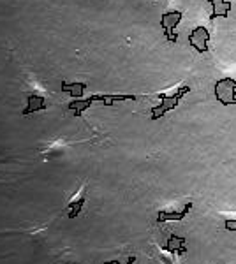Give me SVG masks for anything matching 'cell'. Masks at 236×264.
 Returning a JSON list of instances; mask_svg holds the SVG:
<instances>
[{
	"instance_id": "8",
	"label": "cell",
	"mask_w": 236,
	"mask_h": 264,
	"mask_svg": "<svg viewBox=\"0 0 236 264\" xmlns=\"http://www.w3.org/2000/svg\"><path fill=\"white\" fill-rule=\"evenodd\" d=\"M87 88H88L87 83H69V81H62V92L67 93L71 99H81Z\"/></svg>"
},
{
	"instance_id": "4",
	"label": "cell",
	"mask_w": 236,
	"mask_h": 264,
	"mask_svg": "<svg viewBox=\"0 0 236 264\" xmlns=\"http://www.w3.org/2000/svg\"><path fill=\"white\" fill-rule=\"evenodd\" d=\"M208 43H210V32L206 27H196L189 34V44L198 53H208Z\"/></svg>"
},
{
	"instance_id": "7",
	"label": "cell",
	"mask_w": 236,
	"mask_h": 264,
	"mask_svg": "<svg viewBox=\"0 0 236 264\" xmlns=\"http://www.w3.org/2000/svg\"><path fill=\"white\" fill-rule=\"evenodd\" d=\"M190 210H192V202H187L185 208L182 211H159L157 222L162 224V222H166V220H184L185 215L189 213Z\"/></svg>"
},
{
	"instance_id": "1",
	"label": "cell",
	"mask_w": 236,
	"mask_h": 264,
	"mask_svg": "<svg viewBox=\"0 0 236 264\" xmlns=\"http://www.w3.org/2000/svg\"><path fill=\"white\" fill-rule=\"evenodd\" d=\"M190 92V87H187V85H184V87H178L174 88L171 93H161V104L159 106H153L152 108V115H150V120H159L162 118V116L166 115L168 111H171V109L178 108V104H180V100L184 99V95H187V93Z\"/></svg>"
},
{
	"instance_id": "12",
	"label": "cell",
	"mask_w": 236,
	"mask_h": 264,
	"mask_svg": "<svg viewBox=\"0 0 236 264\" xmlns=\"http://www.w3.org/2000/svg\"><path fill=\"white\" fill-rule=\"evenodd\" d=\"M226 229L227 231H236V220H226Z\"/></svg>"
},
{
	"instance_id": "9",
	"label": "cell",
	"mask_w": 236,
	"mask_h": 264,
	"mask_svg": "<svg viewBox=\"0 0 236 264\" xmlns=\"http://www.w3.org/2000/svg\"><path fill=\"white\" fill-rule=\"evenodd\" d=\"M206 2L213 7V13H211V16H210L211 19L219 18V16L226 18L227 13L231 11V0H206Z\"/></svg>"
},
{
	"instance_id": "2",
	"label": "cell",
	"mask_w": 236,
	"mask_h": 264,
	"mask_svg": "<svg viewBox=\"0 0 236 264\" xmlns=\"http://www.w3.org/2000/svg\"><path fill=\"white\" fill-rule=\"evenodd\" d=\"M215 99L222 106L236 104V79L222 78L215 83Z\"/></svg>"
},
{
	"instance_id": "10",
	"label": "cell",
	"mask_w": 236,
	"mask_h": 264,
	"mask_svg": "<svg viewBox=\"0 0 236 264\" xmlns=\"http://www.w3.org/2000/svg\"><path fill=\"white\" fill-rule=\"evenodd\" d=\"M184 245H185V238H178V236H174V234H169V239L164 245V250L166 252H178Z\"/></svg>"
},
{
	"instance_id": "6",
	"label": "cell",
	"mask_w": 236,
	"mask_h": 264,
	"mask_svg": "<svg viewBox=\"0 0 236 264\" xmlns=\"http://www.w3.org/2000/svg\"><path fill=\"white\" fill-rule=\"evenodd\" d=\"M46 109H48V103L43 95H39V93H28L27 106L23 108L22 115L27 116V115H32V113H37V111H46Z\"/></svg>"
},
{
	"instance_id": "3",
	"label": "cell",
	"mask_w": 236,
	"mask_h": 264,
	"mask_svg": "<svg viewBox=\"0 0 236 264\" xmlns=\"http://www.w3.org/2000/svg\"><path fill=\"white\" fill-rule=\"evenodd\" d=\"M184 14L180 11H169V13L162 14L161 18V27L164 30V37L168 43H176L178 40V34H176V27L178 23L182 22Z\"/></svg>"
},
{
	"instance_id": "5",
	"label": "cell",
	"mask_w": 236,
	"mask_h": 264,
	"mask_svg": "<svg viewBox=\"0 0 236 264\" xmlns=\"http://www.w3.org/2000/svg\"><path fill=\"white\" fill-rule=\"evenodd\" d=\"M85 201H87V184H85L78 192L74 194V196L71 197V201L67 202V217L69 218H76L78 215L81 213V210H83V205Z\"/></svg>"
},
{
	"instance_id": "11",
	"label": "cell",
	"mask_w": 236,
	"mask_h": 264,
	"mask_svg": "<svg viewBox=\"0 0 236 264\" xmlns=\"http://www.w3.org/2000/svg\"><path fill=\"white\" fill-rule=\"evenodd\" d=\"M136 262V257L134 255H129L125 261H108V262H103V264H134Z\"/></svg>"
}]
</instances>
